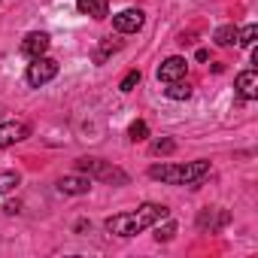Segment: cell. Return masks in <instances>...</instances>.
Here are the masks:
<instances>
[{
    "mask_svg": "<svg viewBox=\"0 0 258 258\" xmlns=\"http://www.w3.org/2000/svg\"><path fill=\"white\" fill-rule=\"evenodd\" d=\"M167 207L164 204H143L131 213H118V216H109L106 219V231L115 234V237H137L143 234L146 228H152L155 222H164L167 219Z\"/></svg>",
    "mask_w": 258,
    "mask_h": 258,
    "instance_id": "obj_1",
    "label": "cell"
},
{
    "mask_svg": "<svg viewBox=\"0 0 258 258\" xmlns=\"http://www.w3.org/2000/svg\"><path fill=\"white\" fill-rule=\"evenodd\" d=\"M149 176L158 179V182H167V185H191V188H198L210 176V161L198 158V161H188V164H152Z\"/></svg>",
    "mask_w": 258,
    "mask_h": 258,
    "instance_id": "obj_2",
    "label": "cell"
},
{
    "mask_svg": "<svg viewBox=\"0 0 258 258\" xmlns=\"http://www.w3.org/2000/svg\"><path fill=\"white\" fill-rule=\"evenodd\" d=\"M55 76H58V61H55V58H46V55H40V58H31V64H28V73H25L28 85H34V88H40V85L52 82Z\"/></svg>",
    "mask_w": 258,
    "mask_h": 258,
    "instance_id": "obj_3",
    "label": "cell"
},
{
    "mask_svg": "<svg viewBox=\"0 0 258 258\" xmlns=\"http://www.w3.org/2000/svg\"><path fill=\"white\" fill-rule=\"evenodd\" d=\"M143 22H146V16H143V10H121L118 16H112V28L118 31V34H137L140 28H143Z\"/></svg>",
    "mask_w": 258,
    "mask_h": 258,
    "instance_id": "obj_4",
    "label": "cell"
},
{
    "mask_svg": "<svg viewBox=\"0 0 258 258\" xmlns=\"http://www.w3.org/2000/svg\"><path fill=\"white\" fill-rule=\"evenodd\" d=\"M49 46H52L49 34H43V31H31V34L22 40V55H28V58H40V55L49 52Z\"/></svg>",
    "mask_w": 258,
    "mask_h": 258,
    "instance_id": "obj_5",
    "label": "cell"
},
{
    "mask_svg": "<svg viewBox=\"0 0 258 258\" xmlns=\"http://www.w3.org/2000/svg\"><path fill=\"white\" fill-rule=\"evenodd\" d=\"M185 70H188V61H185V58H179V55H170V58H164V61H161V67H158V82L182 79V76H185Z\"/></svg>",
    "mask_w": 258,
    "mask_h": 258,
    "instance_id": "obj_6",
    "label": "cell"
},
{
    "mask_svg": "<svg viewBox=\"0 0 258 258\" xmlns=\"http://www.w3.org/2000/svg\"><path fill=\"white\" fill-rule=\"evenodd\" d=\"M31 134V127L25 121H7V124H0V149H7L19 140H25Z\"/></svg>",
    "mask_w": 258,
    "mask_h": 258,
    "instance_id": "obj_7",
    "label": "cell"
},
{
    "mask_svg": "<svg viewBox=\"0 0 258 258\" xmlns=\"http://www.w3.org/2000/svg\"><path fill=\"white\" fill-rule=\"evenodd\" d=\"M234 88H237V94H240L243 100H255V97H258V73H255V70H243V73H237Z\"/></svg>",
    "mask_w": 258,
    "mask_h": 258,
    "instance_id": "obj_8",
    "label": "cell"
},
{
    "mask_svg": "<svg viewBox=\"0 0 258 258\" xmlns=\"http://www.w3.org/2000/svg\"><path fill=\"white\" fill-rule=\"evenodd\" d=\"M58 191L61 195H88L91 191V176H61Z\"/></svg>",
    "mask_w": 258,
    "mask_h": 258,
    "instance_id": "obj_9",
    "label": "cell"
},
{
    "mask_svg": "<svg viewBox=\"0 0 258 258\" xmlns=\"http://www.w3.org/2000/svg\"><path fill=\"white\" fill-rule=\"evenodd\" d=\"M231 222V216L225 213V210H201V216H198V225L201 228H210V231H219V228H225Z\"/></svg>",
    "mask_w": 258,
    "mask_h": 258,
    "instance_id": "obj_10",
    "label": "cell"
},
{
    "mask_svg": "<svg viewBox=\"0 0 258 258\" xmlns=\"http://www.w3.org/2000/svg\"><path fill=\"white\" fill-rule=\"evenodd\" d=\"M76 10L82 13V16H91V19H106V13H109V7H106V0H76Z\"/></svg>",
    "mask_w": 258,
    "mask_h": 258,
    "instance_id": "obj_11",
    "label": "cell"
},
{
    "mask_svg": "<svg viewBox=\"0 0 258 258\" xmlns=\"http://www.w3.org/2000/svg\"><path fill=\"white\" fill-rule=\"evenodd\" d=\"M191 82H185V76L182 79H173V82H167V88H164V94L170 97V100H188L191 97Z\"/></svg>",
    "mask_w": 258,
    "mask_h": 258,
    "instance_id": "obj_12",
    "label": "cell"
},
{
    "mask_svg": "<svg viewBox=\"0 0 258 258\" xmlns=\"http://www.w3.org/2000/svg\"><path fill=\"white\" fill-rule=\"evenodd\" d=\"M118 49H121V43H118V40H112V37L100 40V43H97V49H94V64H103V61H106L109 55H115Z\"/></svg>",
    "mask_w": 258,
    "mask_h": 258,
    "instance_id": "obj_13",
    "label": "cell"
},
{
    "mask_svg": "<svg viewBox=\"0 0 258 258\" xmlns=\"http://www.w3.org/2000/svg\"><path fill=\"white\" fill-rule=\"evenodd\" d=\"M103 167H106V161H100V158H79L76 161V170L79 173H88V176H100Z\"/></svg>",
    "mask_w": 258,
    "mask_h": 258,
    "instance_id": "obj_14",
    "label": "cell"
},
{
    "mask_svg": "<svg viewBox=\"0 0 258 258\" xmlns=\"http://www.w3.org/2000/svg\"><path fill=\"white\" fill-rule=\"evenodd\" d=\"M255 37H258V25L237 28V46H243V49H252V46H255Z\"/></svg>",
    "mask_w": 258,
    "mask_h": 258,
    "instance_id": "obj_15",
    "label": "cell"
},
{
    "mask_svg": "<svg viewBox=\"0 0 258 258\" xmlns=\"http://www.w3.org/2000/svg\"><path fill=\"white\" fill-rule=\"evenodd\" d=\"M146 137H149V124L143 118L131 121V127H127V140H131V143H143Z\"/></svg>",
    "mask_w": 258,
    "mask_h": 258,
    "instance_id": "obj_16",
    "label": "cell"
},
{
    "mask_svg": "<svg viewBox=\"0 0 258 258\" xmlns=\"http://www.w3.org/2000/svg\"><path fill=\"white\" fill-rule=\"evenodd\" d=\"M213 40H216L219 46H234V43H237V28H234V25H222V28L213 34Z\"/></svg>",
    "mask_w": 258,
    "mask_h": 258,
    "instance_id": "obj_17",
    "label": "cell"
},
{
    "mask_svg": "<svg viewBox=\"0 0 258 258\" xmlns=\"http://www.w3.org/2000/svg\"><path fill=\"white\" fill-rule=\"evenodd\" d=\"M152 228H155V240H158V243H167V240H173V234H176V222H167V219H164V225L155 222Z\"/></svg>",
    "mask_w": 258,
    "mask_h": 258,
    "instance_id": "obj_18",
    "label": "cell"
},
{
    "mask_svg": "<svg viewBox=\"0 0 258 258\" xmlns=\"http://www.w3.org/2000/svg\"><path fill=\"white\" fill-rule=\"evenodd\" d=\"M19 182H22V179H19V173H16V170H4V173H0V195L13 191Z\"/></svg>",
    "mask_w": 258,
    "mask_h": 258,
    "instance_id": "obj_19",
    "label": "cell"
},
{
    "mask_svg": "<svg viewBox=\"0 0 258 258\" xmlns=\"http://www.w3.org/2000/svg\"><path fill=\"white\" fill-rule=\"evenodd\" d=\"M152 152H155V155H170V152H176V140L161 137V140H155V143H152Z\"/></svg>",
    "mask_w": 258,
    "mask_h": 258,
    "instance_id": "obj_20",
    "label": "cell"
},
{
    "mask_svg": "<svg viewBox=\"0 0 258 258\" xmlns=\"http://www.w3.org/2000/svg\"><path fill=\"white\" fill-rule=\"evenodd\" d=\"M140 79H143V76H140V70H131V73H127V76L121 79V85H118V91H124V94H127V91H134V88L140 85Z\"/></svg>",
    "mask_w": 258,
    "mask_h": 258,
    "instance_id": "obj_21",
    "label": "cell"
},
{
    "mask_svg": "<svg viewBox=\"0 0 258 258\" xmlns=\"http://www.w3.org/2000/svg\"><path fill=\"white\" fill-rule=\"evenodd\" d=\"M4 210H7V213H10V216H16V213H19V210H22V204H19V201H16V204H7V207H4Z\"/></svg>",
    "mask_w": 258,
    "mask_h": 258,
    "instance_id": "obj_22",
    "label": "cell"
}]
</instances>
